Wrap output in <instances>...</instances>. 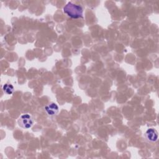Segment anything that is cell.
Listing matches in <instances>:
<instances>
[{"mask_svg":"<svg viewBox=\"0 0 159 159\" xmlns=\"http://www.w3.org/2000/svg\"><path fill=\"white\" fill-rule=\"evenodd\" d=\"M63 12L69 17L77 19L83 17V11L81 6L69 2L64 6Z\"/></svg>","mask_w":159,"mask_h":159,"instance_id":"6da1fadb","label":"cell"},{"mask_svg":"<svg viewBox=\"0 0 159 159\" xmlns=\"http://www.w3.org/2000/svg\"><path fill=\"white\" fill-rule=\"evenodd\" d=\"M17 123L22 128L29 129L34 124V120L30 114H24L19 117L17 120Z\"/></svg>","mask_w":159,"mask_h":159,"instance_id":"7a4b0ae2","label":"cell"},{"mask_svg":"<svg viewBox=\"0 0 159 159\" xmlns=\"http://www.w3.org/2000/svg\"><path fill=\"white\" fill-rule=\"evenodd\" d=\"M158 133L155 129L150 128L145 132V137L148 142H155L158 139Z\"/></svg>","mask_w":159,"mask_h":159,"instance_id":"3957f363","label":"cell"},{"mask_svg":"<svg viewBox=\"0 0 159 159\" xmlns=\"http://www.w3.org/2000/svg\"><path fill=\"white\" fill-rule=\"evenodd\" d=\"M58 106L55 102H50L45 107V111L47 114L50 116L56 115L58 112Z\"/></svg>","mask_w":159,"mask_h":159,"instance_id":"277c9868","label":"cell"},{"mask_svg":"<svg viewBox=\"0 0 159 159\" xmlns=\"http://www.w3.org/2000/svg\"><path fill=\"white\" fill-rule=\"evenodd\" d=\"M14 86L9 83H6L2 86V90L6 94H11L14 92Z\"/></svg>","mask_w":159,"mask_h":159,"instance_id":"5b68a950","label":"cell"}]
</instances>
